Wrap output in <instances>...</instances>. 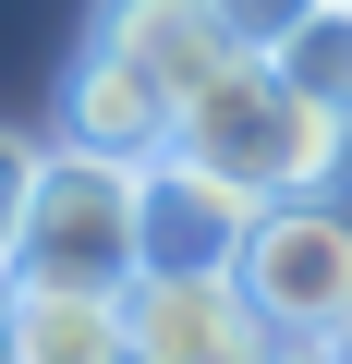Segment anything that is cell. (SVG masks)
<instances>
[{
  "label": "cell",
  "mask_w": 352,
  "mask_h": 364,
  "mask_svg": "<svg viewBox=\"0 0 352 364\" xmlns=\"http://www.w3.org/2000/svg\"><path fill=\"white\" fill-rule=\"evenodd\" d=\"M183 158H207L219 182H243L255 207H292V195H328L352 170V122L316 109L279 61H243L219 97L183 109Z\"/></svg>",
  "instance_id": "1"
},
{
  "label": "cell",
  "mask_w": 352,
  "mask_h": 364,
  "mask_svg": "<svg viewBox=\"0 0 352 364\" xmlns=\"http://www.w3.org/2000/svg\"><path fill=\"white\" fill-rule=\"evenodd\" d=\"M25 279H85V291H122L146 279V170L134 158H85V146H49V182H37V219H25Z\"/></svg>",
  "instance_id": "2"
},
{
  "label": "cell",
  "mask_w": 352,
  "mask_h": 364,
  "mask_svg": "<svg viewBox=\"0 0 352 364\" xmlns=\"http://www.w3.org/2000/svg\"><path fill=\"white\" fill-rule=\"evenodd\" d=\"M231 279L255 291V316H267L279 340H340V328H352V207H340V195L267 207Z\"/></svg>",
  "instance_id": "3"
},
{
  "label": "cell",
  "mask_w": 352,
  "mask_h": 364,
  "mask_svg": "<svg viewBox=\"0 0 352 364\" xmlns=\"http://www.w3.org/2000/svg\"><path fill=\"white\" fill-rule=\"evenodd\" d=\"M122 340H134V364H267L279 352V328L255 316V291L231 279V267H207V279H122Z\"/></svg>",
  "instance_id": "4"
},
{
  "label": "cell",
  "mask_w": 352,
  "mask_h": 364,
  "mask_svg": "<svg viewBox=\"0 0 352 364\" xmlns=\"http://www.w3.org/2000/svg\"><path fill=\"white\" fill-rule=\"evenodd\" d=\"M255 195L243 182H219L207 158H146V267L158 279H207V267H243V243H255Z\"/></svg>",
  "instance_id": "5"
},
{
  "label": "cell",
  "mask_w": 352,
  "mask_h": 364,
  "mask_svg": "<svg viewBox=\"0 0 352 364\" xmlns=\"http://www.w3.org/2000/svg\"><path fill=\"white\" fill-rule=\"evenodd\" d=\"M97 49H122L170 109H195V97H219L231 73H243V49H231V25L207 13V0H97V25H85Z\"/></svg>",
  "instance_id": "6"
},
{
  "label": "cell",
  "mask_w": 352,
  "mask_h": 364,
  "mask_svg": "<svg viewBox=\"0 0 352 364\" xmlns=\"http://www.w3.org/2000/svg\"><path fill=\"white\" fill-rule=\"evenodd\" d=\"M61 146H85V158H170V146H183V109H170L122 49H73V85H61Z\"/></svg>",
  "instance_id": "7"
},
{
  "label": "cell",
  "mask_w": 352,
  "mask_h": 364,
  "mask_svg": "<svg viewBox=\"0 0 352 364\" xmlns=\"http://www.w3.org/2000/svg\"><path fill=\"white\" fill-rule=\"evenodd\" d=\"M0 364H134L122 340V291L85 279H0Z\"/></svg>",
  "instance_id": "8"
},
{
  "label": "cell",
  "mask_w": 352,
  "mask_h": 364,
  "mask_svg": "<svg viewBox=\"0 0 352 364\" xmlns=\"http://www.w3.org/2000/svg\"><path fill=\"white\" fill-rule=\"evenodd\" d=\"M279 73H292L316 109H340V122H352V0H328V13L279 49Z\"/></svg>",
  "instance_id": "9"
},
{
  "label": "cell",
  "mask_w": 352,
  "mask_h": 364,
  "mask_svg": "<svg viewBox=\"0 0 352 364\" xmlns=\"http://www.w3.org/2000/svg\"><path fill=\"white\" fill-rule=\"evenodd\" d=\"M37 182H49V146L0 122V279H13V255H25V219H37Z\"/></svg>",
  "instance_id": "10"
},
{
  "label": "cell",
  "mask_w": 352,
  "mask_h": 364,
  "mask_svg": "<svg viewBox=\"0 0 352 364\" xmlns=\"http://www.w3.org/2000/svg\"><path fill=\"white\" fill-rule=\"evenodd\" d=\"M207 13L231 25V49H243V61H279V49L328 13V0H207Z\"/></svg>",
  "instance_id": "11"
},
{
  "label": "cell",
  "mask_w": 352,
  "mask_h": 364,
  "mask_svg": "<svg viewBox=\"0 0 352 364\" xmlns=\"http://www.w3.org/2000/svg\"><path fill=\"white\" fill-rule=\"evenodd\" d=\"M267 364H352V352H340V340H279Z\"/></svg>",
  "instance_id": "12"
},
{
  "label": "cell",
  "mask_w": 352,
  "mask_h": 364,
  "mask_svg": "<svg viewBox=\"0 0 352 364\" xmlns=\"http://www.w3.org/2000/svg\"><path fill=\"white\" fill-rule=\"evenodd\" d=\"M340 352H352V328H340Z\"/></svg>",
  "instance_id": "13"
}]
</instances>
